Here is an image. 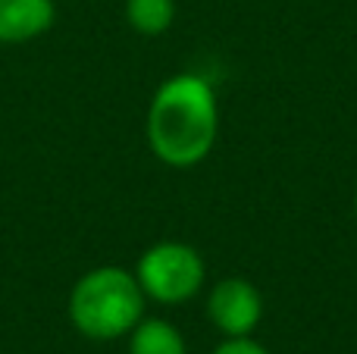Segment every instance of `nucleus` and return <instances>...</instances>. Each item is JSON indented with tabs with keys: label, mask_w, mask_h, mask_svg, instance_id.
I'll return each instance as SVG.
<instances>
[{
	"label": "nucleus",
	"mask_w": 357,
	"mask_h": 354,
	"mask_svg": "<svg viewBox=\"0 0 357 354\" xmlns=\"http://www.w3.org/2000/svg\"><path fill=\"white\" fill-rule=\"evenodd\" d=\"M220 132L216 91L204 75H169L148 107V144L160 163L191 169L210 157Z\"/></svg>",
	"instance_id": "f257e3e1"
},
{
	"label": "nucleus",
	"mask_w": 357,
	"mask_h": 354,
	"mask_svg": "<svg viewBox=\"0 0 357 354\" xmlns=\"http://www.w3.org/2000/svg\"><path fill=\"white\" fill-rule=\"evenodd\" d=\"M144 317V292L135 273L123 267L88 270L69 295V320L94 342L129 336Z\"/></svg>",
	"instance_id": "f03ea898"
},
{
	"label": "nucleus",
	"mask_w": 357,
	"mask_h": 354,
	"mask_svg": "<svg viewBox=\"0 0 357 354\" xmlns=\"http://www.w3.org/2000/svg\"><path fill=\"white\" fill-rule=\"evenodd\" d=\"M135 279L144 298L160 305H182L204 288L207 267L204 257L185 242H157L142 254Z\"/></svg>",
	"instance_id": "7ed1b4c3"
},
{
	"label": "nucleus",
	"mask_w": 357,
	"mask_h": 354,
	"mask_svg": "<svg viewBox=\"0 0 357 354\" xmlns=\"http://www.w3.org/2000/svg\"><path fill=\"white\" fill-rule=\"evenodd\" d=\"M207 317L226 339L251 336L264 320V295L245 276H226L210 288Z\"/></svg>",
	"instance_id": "20e7f679"
},
{
	"label": "nucleus",
	"mask_w": 357,
	"mask_h": 354,
	"mask_svg": "<svg viewBox=\"0 0 357 354\" xmlns=\"http://www.w3.org/2000/svg\"><path fill=\"white\" fill-rule=\"evenodd\" d=\"M54 0H0V41H31L54 25Z\"/></svg>",
	"instance_id": "39448f33"
},
{
	"label": "nucleus",
	"mask_w": 357,
	"mask_h": 354,
	"mask_svg": "<svg viewBox=\"0 0 357 354\" xmlns=\"http://www.w3.org/2000/svg\"><path fill=\"white\" fill-rule=\"evenodd\" d=\"M129 354H188V348H185L182 332L169 320L142 317L129 332Z\"/></svg>",
	"instance_id": "423d86ee"
},
{
	"label": "nucleus",
	"mask_w": 357,
	"mask_h": 354,
	"mask_svg": "<svg viewBox=\"0 0 357 354\" xmlns=\"http://www.w3.org/2000/svg\"><path fill=\"white\" fill-rule=\"evenodd\" d=\"M126 19L144 38H157L173 25L176 0H126Z\"/></svg>",
	"instance_id": "0eeeda50"
},
{
	"label": "nucleus",
	"mask_w": 357,
	"mask_h": 354,
	"mask_svg": "<svg viewBox=\"0 0 357 354\" xmlns=\"http://www.w3.org/2000/svg\"><path fill=\"white\" fill-rule=\"evenodd\" d=\"M213 354H270L260 342H254L251 336H238V339H226L213 348Z\"/></svg>",
	"instance_id": "6e6552de"
},
{
	"label": "nucleus",
	"mask_w": 357,
	"mask_h": 354,
	"mask_svg": "<svg viewBox=\"0 0 357 354\" xmlns=\"http://www.w3.org/2000/svg\"><path fill=\"white\" fill-rule=\"evenodd\" d=\"M354 217H357V192H354Z\"/></svg>",
	"instance_id": "1a4fd4ad"
}]
</instances>
